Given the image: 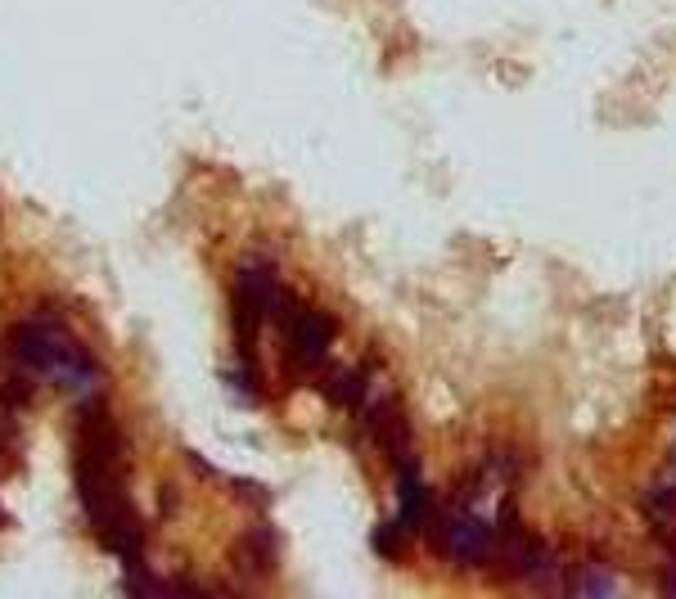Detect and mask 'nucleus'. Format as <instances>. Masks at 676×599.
<instances>
[{"mask_svg":"<svg viewBox=\"0 0 676 599\" xmlns=\"http://www.w3.org/2000/svg\"><path fill=\"white\" fill-rule=\"evenodd\" d=\"M401 546H406V528L392 519V523H383L379 532H374V550L379 555H388V559H397L401 555Z\"/></svg>","mask_w":676,"mask_h":599,"instance_id":"7","label":"nucleus"},{"mask_svg":"<svg viewBox=\"0 0 676 599\" xmlns=\"http://www.w3.org/2000/svg\"><path fill=\"white\" fill-rule=\"evenodd\" d=\"M72 482H77V501H81L95 537L104 541V550L117 555L136 573L140 568V550H145V528H140V514H136V505L127 496L122 437H117L113 419L95 401H81Z\"/></svg>","mask_w":676,"mask_h":599,"instance_id":"1","label":"nucleus"},{"mask_svg":"<svg viewBox=\"0 0 676 599\" xmlns=\"http://www.w3.org/2000/svg\"><path fill=\"white\" fill-rule=\"evenodd\" d=\"M280 338H285V356L298 365V370H321L325 365V351H330V338H334V320L316 306L298 298V294H280L276 311H271Z\"/></svg>","mask_w":676,"mask_h":599,"instance_id":"3","label":"nucleus"},{"mask_svg":"<svg viewBox=\"0 0 676 599\" xmlns=\"http://www.w3.org/2000/svg\"><path fill=\"white\" fill-rule=\"evenodd\" d=\"M663 595H672V599H676V559L668 564V573H663Z\"/></svg>","mask_w":676,"mask_h":599,"instance_id":"9","label":"nucleus"},{"mask_svg":"<svg viewBox=\"0 0 676 599\" xmlns=\"http://www.w3.org/2000/svg\"><path fill=\"white\" fill-rule=\"evenodd\" d=\"M397 523L406 532H424L433 523V491L424 487L415 460H401L397 464Z\"/></svg>","mask_w":676,"mask_h":599,"instance_id":"5","label":"nucleus"},{"mask_svg":"<svg viewBox=\"0 0 676 599\" xmlns=\"http://www.w3.org/2000/svg\"><path fill=\"white\" fill-rule=\"evenodd\" d=\"M433 532H437V550L451 559V564H460V568H478V564H487L492 559V550H496V532L474 514V510H442V514H433V523H428Z\"/></svg>","mask_w":676,"mask_h":599,"instance_id":"4","label":"nucleus"},{"mask_svg":"<svg viewBox=\"0 0 676 599\" xmlns=\"http://www.w3.org/2000/svg\"><path fill=\"white\" fill-rule=\"evenodd\" d=\"M0 523H5V510H0Z\"/></svg>","mask_w":676,"mask_h":599,"instance_id":"10","label":"nucleus"},{"mask_svg":"<svg viewBox=\"0 0 676 599\" xmlns=\"http://www.w3.org/2000/svg\"><path fill=\"white\" fill-rule=\"evenodd\" d=\"M5 356L27 370L32 379H50L63 392H72L77 401H95L99 397V365L95 356L59 324V320H18L5 333Z\"/></svg>","mask_w":676,"mask_h":599,"instance_id":"2","label":"nucleus"},{"mask_svg":"<svg viewBox=\"0 0 676 599\" xmlns=\"http://www.w3.org/2000/svg\"><path fill=\"white\" fill-rule=\"evenodd\" d=\"M568 591H577V595H618V582L609 577V573H600V568H591L582 582H573Z\"/></svg>","mask_w":676,"mask_h":599,"instance_id":"8","label":"nucleus"},{"mask_svg":"<svg viewBox=\"0 0 676 599\" xmlns=\"http://www.w3.org/2000/svg\"><path fill=\"white\" fill-rule=\"evenodd\" d=\"M235 564H239V573L267 577V573L276 568V537H271L267 528H249V532L239 537V546H235Z\"/></svg>","mask_w":676,"mask_h":599,"instance_id":"6","label":"nucleus"}]
</instances>
